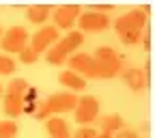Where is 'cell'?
I'll use <instances>...</instances> for the list:
<instances>
[{
	"label": "cell",
	"mask_w": 155,
	"mask_h": 138,
	"mask_svg": "<svg viewBox=\"0 0 155 138\" xmlns=\"http://www.w3.org/2000/svg\"><path fill=\"white\" fill-rule=\"evenodd\" d=\"M84 43V35L80 30H69L63 39H58V41L45 52V61L50 65H65L67 58L75 54V50Z\"/></svg>",
	"instance_id": "1"
},
{
	"label": "cell",
	"mask_w": 155,
	"mask_h": 138,
	"mask_svg": "<svg viewBox=\"0 0 155 138\" xmlns=\"http://www.w3.org/2000/svg\"><path fill=\"white\" fill-rule=\"evenodd\" d=\"M75 104H78V97H75L73 93H69V91L54 93V95L48 97L45 102L39 104V108H37V112H35V119L45 121V119H50V116H56V114H63V112L73 110Z\"/></svg>",
	"instance_id": "2"
},
{
	"label": "cell",
	"mask_w": 155,
	"mask_h": 138,
	"mask_svg": "<svg viewBox=\"0 0 155 138\" xmlns=\"http://www.w3.org/2000/svg\"><path fill=\"white\" fill-rule=\"evenodd\" d=\"M95 63H97V76L104 80H112L123 71V61L119 58L116 50L112 45H99L93 54Z\"/></svg>",
	"instance_id": "3"
},
{
	"label": "cell",
	"mask_w": 155,
	"mask_h": 138,
	"mask_svg": "<svg viewBox=\"0 0 155 138\" xmlns=\"http://www.w3.org/2000/svg\"><path fill=\"white\" fill-rule=\"evenodd\" d=\"M149 24V7L142 9H129L127 13H123L121 17L114 19V30L116 35L123 32H142Z\"/></svg>",
	"instance_id": "4"
},
{
	"label": "cell",
	"mask_w": 155,
	"mask_h": 138,
	"mask_svg": "<svg viewBox=\"0 0 155 138\" xmlns=\"http://www.w3.org/2000/svg\"><path fill=\"white\" fill-rule=\"evenodd\" d=\"M28 30L24 26H11L2 32V39H0V48L9 54H19L26 45H28Z\"/></svg>",
	"instance_id": "5"
},
{
	"label": "cell",
	"mask_w": 155,
	"mask_h": 138,
	"mask_svg": "<svg viewBox=\"0 0 155 138\" xmlns=\"http://www.w3.org/2000/svg\"><path fill=\"white\" fill-rule=\"evenodd\" d=\"M73 112H75V123L91 125V123L97 121V116H99V99L93 97V95L78 97V104H75Z\"/></svg>",
	"instance_id": "6"
},
{
	"label": "cell",
	"mask_w": 155,
	"mask_h": 138,
	"mask_svg": "<svg viewBox=\"0 0 155 138\" xmlns=\"http://www.w3.org/2000/svg\"><path fill=\"white\" fill-rule=\"evenodd\" d=\"M80 13H82V7L78 5H61L52 11V19H54L52 26L56 30H73Z\"/></svg>",
	"instance_id": "7"
},
{
	"label": "cell",
	"mask_w": 155,
	"mask_h": 138,
	"mask_svg": "<svg viewBox=\"0 0 155 138\" xmlns=\"http://www.w3.org/2000/svg\"><path fill=\"white\" fill-rule=\"evenodd\" d=\"M78 28H80V32H101L106 28H110V17L104 15V13H97V11H82L80 17H78Z\"/></svg>",
	"instance_id": "8"
},
{
	"label": "cell",
	"mask_w": 155,
	"mask_h": 138,
	"mask_svg": "<svg viewBox=\"0 0 155 138\" xmlns=\"http://www.w3.org/2000/svg\"><path fill=\"white\" fill-rule=\"evenodd\" d=\"M69 69L78 76H82L84 80H95L97 76V63L91 54H84V52H75L73 56H69Z\"/></svg>",
	"instance_id": "9"
},
{
	"label": "cell",
	"mask_w": 155,
	"mask_h": 138,
	"mask_svg": "<svg viewBox=\"0 0 155 138\" xmlns=\"http://www.w3.org/2000/svg\"><path fill=\"white\" fill-rule=\"evenodd\" d=\"M56 41H58V30L54 26H41V28L30 37V48L37 54H41V52L50 50Z\"/></svg>",
	"instance_id": "10"
},
{
	"label": "cell",
	"mask_w": 155,
	"mask_h": 138,
	"mask_svg": "<svg viewBox=\"0 0 155 138\" xmlns=\"http://www.w3.org/2000/svg\"><path fill=\"white\" fill-rule=\"evenodd\" d=\"M121 76H123V80L127 82V86H129L134 93H138V91L147 89V84H149L144 71H142V69H138V67H127V69H123V71H121Z\"/></svg>",
	"instance_id": "11"
},
{
	"label": "cell",
	"mask_w": 155,
	"mask_h": 138,
	"mask_svg": "<svg viewBox=\"0 0 155 138\" xmlns=\"http://www.w3.org/2000/svg\"><path fill=\"white\" fill-rule=\"evenodd\" d=\"M58 82H61V86H67V89L73 91V93H80V91L86 89V80H84L82 76L73 73L71 69H65V71L58 73Z\"/></svg>",
	"instance_id": "12"
},
{
	"label": "cell",
	"mask_w": 155,
	"mask_h": 138,
	"mask_svg": "<svg viewBox=\"0 0 155 138\" xmlns=\"http://www.w3.org/2000/svg\"><path fill=\"white\" fill-rule=\"evenodd\" d=\"M45 132L50 134V138H71L69 125L61 116H50V119H45Z\"/></svg>",
	"instance_id": "13"
},
{
	"label": "cell",
	"mask_w": 155,
	"mask_h": 138,
	"mask_svg": "<svg viewBox=\"0 0 155 138\" xmlns=\"http://www.w3.org/2000/svg\"><path fill=\"white\" fill-rule=\"evenodd\" d=\"M52 15V7L50 5H32L26 9V19L30 24H45V19Z\"/></svg>",
	"instance_id": "14"
},
{
	"label": "cell",
	"mask_w": 155,
	"mask_h": 138,
	"mask_svg": "<svg viewBox=\"0 0 155 138\" xmlns=\"http://www.w3.org/2000/svg\"><path fill=\"white\" fill-rule=\"evenodd\" d=\"M99 125H101V132L116 134V132L125 130V119L121 114H116V112H110V114H104L99 119Z\"/></svg>",
	"instance_id": "15"
},
{
	"label": "cell",
	"mask_w": 155,
	"mask_h": 138,
	"mask_svg": "<svg viewBox=\"0 0 155 138\" xmlns=\"http://www.w3.org/2000/svg\"><path fill=\"white\" fill-rule=\"evenodd\" d=\"M2 108L9 116L17 119V116H22V110H24V102L19 99V97H13L9 93H2Z\"/></svg>",
	"instance_id": "16"
},
{
	"label": "cell",
	"mask_w": 155,
	"mask_h": 138,
	"mask_svg": "<svg viewBox=\"0 0 155 138\" xmlns=\"http://www.w3.org/2000/svg\"><path fill=\"white\" fill-rule=\"evenodd\" d=\"M28 89H30V84L24 80V78H15V80H11V82L7 84V93L13 95V97H19L22 102H24V95H26Z\"/></svg>",
	"instance_id": "17"
},
{
	"label": "cell",
	"mask_w": 155,
	"mask_h": 138,
	"mask_svg": "<svg viewBox=\"0 0 155 138\" xmlns=\"http://www.w3.org/2000/svg\"><path fill=\"white\" fill-rule=\"evenodd\" d=\"M17 123L15 121H0V138H15Z\"/></svg>",
	"instance_id": "18"
},
{
	"label": "cell",
	"mask_w": 155,
	"mask_h": 138,
	"mask_svg": "<svg viewBox=\"0 0 155 138\" xmlns=\"http://www.w3.org/2000/svg\"><path fill=\"white\" fill-rule=\"evenodd\" d=\"M15 71V61L7 54H0V76H11Z\"/></svg>",
	"instance_id": "19"
},
{
	"label": "cell",
	"mask_w": 155,
	"mask_h": 138,
	"mask_svg": "<svg viewBox=\"0 0 155 138\" xmlns=\"http://www.w3.org/2000/svg\"><path fill=\"white\" fill-rule=\"evenodd\" d=\"M17 56H19V61H22L24 65H32V63H37V61H39V56H41V54H37L30 45H26V48L19 52Z\"/></svg>",
	"instance_id": "20"
},
{
	"label": "cell",
	"mask_w": 155,
	"mask_h": 138,
	"mask_svg": "<svg viewBox=\"0 0 155 138\" xmlns=\"http://www.w3.org/2000/svg\"><path fill=\"white\" fill-rule=\"evenodd\" d=\"M119 39L123 45H136V43H140L142 32H123V35H119Z\"/></svg>",
	"instance_id": "21"
},
{
	"label": "cell",
	"mask_w": 155,
	"mask_h": 138,
	"mask_svg": "<svg viewBox=\"0 0 155 138\" xmlns=\"http://www.w3.org/2000/svg\"><path fill=\"white\" fill-rule=\"evenodd\" d=\"M73 138H97V132H95L91 125H82L80 130L73 134Z\"/></svg>",
	"instance_id": "22"
},
{
	"label": "cell",
	"mask_w": 155,
	"mask_h": 138,
	"mask_svg": "<svg viewBox=\"0 0 155 138\" xmlns=\"http://www.w3.org/2000/svg\"><path fill=\"white\" fill-rule=\"evenodd\" d=\"M39 99V91L35 89V86H30L28 91H26V95H24V104H32V102H37Z\"/></svg>",
	"instance_id": "23"
},
{
	"label": "cell",
	"mask_w": 155,
	"mask_h": 138,
	"mask_svg": "<svg viewBox=\"0 0 155 138\" xmlns=\"http://www.w3.org/2000/svg\"><path fill=\"white\" fill-rule=\"evenodd\" d=\"M114 138H140L138 132H134V130H121V132H116Z\"/></svg>",
	"instance_id": "24"
},
{
	"label": "cell",
	"mask_w": 155,
	"mask_h": 138,
	"mask_svg": "<svg viewBox=\"0 0 155 138\" xmlns=\"http://www.w3.org/2000/svg\"><path fill=\"white\" fill-rule=\"evenodd\" d=\"M140 41H142V45H144V50L149 52V50H151V35H149V30H147V28L142 30V39H140Z\"/></svg>",
	"instance_id": "25"
},
{
	"label": "cell",
	"mask_w": 155,
	"mask_h": 138,
	"mask_svg": "<svg viewBox=\"0 0 155 138\" xmlns=\"http://www.w3.org/2000/svg\"><path fill=\"white\" fill-rule=\"evenodd\" d=\"M97 138H114V134H108V132H97Z\"/></svg>",
	"instance_id": "26"
},
{
	"label": "cell",
	"mask_w": 155,
	"mask_h": 138,
	"mask_svg": "<svg viewBox=\"0 0 155 138\" xmlns=\"http://www.w3.org/2000/svg\"><path fill=\"white\" fill-rule=\"evenodd\" d=\"M2 32H5V30H2V26H0V39H2Z\"/></svg>",
	"instance_id": "27"
},
{
	"label": "cell",
	"mask_w": 155,
	"mask_h": 138,
	"mask_svg": "<svg viewBox=\"0 0 155 138\" xmlns=\"http://www.w3.org/2000/svg\"><path fill=\"white\" fill-rule=\"evenodd\" d=\"M2 93H5V91H2V86H0V97H2Z\"/></svg>",
	"instance_id": "28"
}]
</instances>
